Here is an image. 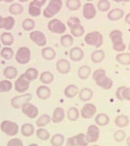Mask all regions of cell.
<instances>
[{
    "instance_id": "obj_12",
    "label": "cell",
    "mask_w": 130,
    "mask_h": 146,
    "mask_svg": "<svg viewBox=\"0 0 130 146\" xmlns=\"http://www.w3.org/2000/svg\"><path fill=\"white\" fill-rule=\"evenodd\" d=\"M86 137L89 143L97 142L100 137V130L97 126L94 124L89 126Z\"/></svg>"
},
{
    "instance_id": "obj_55",
    "label": "cell",
    "mask_w": 130,
    "mask_h": 146,
    "mask_svg": "<svg viewBox=\"0 0 130 146\" xmlns=\"http://www.w3.org/2000/svg\"><path fill=\"white\" fill-rule=\"evenodd\" d=\"M125 21L126 22L127 24L130 25V13H129L126 15L125 18Z\"/></svg>"
},
{
    "instance_id": "obj_49",
    "label": "cell",
    "mask_w": 130,
    "mask_h": 146,
    "mask_svg": "<svg viewBox=\"0 0 130 146\" xmlns=\"http://www.w3.org/2000/svg\"><path fill=\"white\" fill-rule=\"evenodd\" d=\"M67 25L69 28L71 29L74 26L80 25L81 21L79 18L76 17H70L67 20Z\"/></svg>"
},
{
    "instance_id": "obj_40",
    "label": "cell",
    "mask_w": 130,
    "mask_h": 146,
    "mask_svg": "<svg viewBox=\"0 0 130 146\" xmlns=\"http://www.w3.org/2000/svg\"><path fill=\"white\" fill-rule=\"evenodd\" d=\"M0 54L3 58L7 60H9L13 57L15 52L11 48L4 47L2 49Z\"/></svg>"
},
{
    "instance_id": "obj_5",
    "label": "cell",
    "mask_w": 130,
    "mask_h": 146,
    "mask_svg": "<svg viewBox=\"0 0 130 146\" xmlns=\"http://www.w3.org/2000/svg\"><path fill=\"white\" fill-rule=\"evenodd\" d=\"M15 59L19 64L25 65L28 64L31 59V51L26 47L19 48L15 56Z\"/></svg>"
},
{
    "instance_id": "obj_10",
    "label": "cell",
    "mask_w": 130,
    "mask_h": 146,
    "mask_svg": "<svg viewBox=\"0 0 130 146\" xmlns=\"http://www.w3.org/2000/svg\"><path fill=\"white\" fill-rule=\"evenodd\" d=\"M30 85V82L25 78V74H22L15 82V90L19 93H23L28 90Z\"/></svg>"
},
{
    "instance_id": "obj_52",
    "label": "cell",
    "mask_w": 130,
    "mask_h": 146,
    "mask_svg": "<svg viewBox=\"0 0 130 146\" xmlns=\"http://www.w3.org/2000/svg\"><path fill=\"white\" fill-rule=\"evenodd\" d=\"M126 86H120L118 88L116 92V98L120 101H124L123 98V92Z\"/></svg>"
},
{
    "instance_id": "obj_50",
    "label": "cell",
    "mask_w": 130,
    "mask_h": 146,
    "mask_svg": "<svg viewBox=\"0 0 130 146\" xmlns=\"http://www.w3.org/2000/svg\"><path fill=\"white\" fill-rule=\"evenodd\" d=\"M7 146H23V143L20 139L13 138L8 141Z\"/></svg>"
},
{
    "instance_id": "obj_51",
    "label": "cell",
    "mask_w": 130,
    "mask_h": 146,
    "mask_svg": "<svg viewBox=\"0 0 130 146\" xmlns=\"http://www.w3.org/2000/svg\"><path fill=\"white\" fill-rule=\"evenodd\" d=\"M112 47L115 51L121 52H123L125 50L126 45L124 43V42H122L119 44L113 45Z\"/></svg>"
},
{
    "instance_id": "obj_45",
    "label": "cell",
    "mask_w": 130,
    "mask_h": 146,
    "mask_svg": "<svg viewBox=\"0 0 130 146\" xmlns=\"http://www.w3.org/2000/svg\"><path fill=\"white\" fill-rule=\"evenodd\" d=\"M36 135L37 137L42 141H47L50 138V133L44 128H40L37 129Z\"/></svg>"
},
{
    "instance_id": "obj_36",
    "label": "cell",
    "mask_w": 130,
    "mask_h": 146,
    "mask_svg": "<svg viewBox=\"0 0 130 146\" xmlns=\"http://www.w3.org/2000/svg\"><path fill=\"white\" fill-rule=\"evenodd\" d=\"M74 42V39L72 35L66 34L61 37L60 43L63 47L68 48L71 47Z\"/></svg>"
},
{
    "instance_id": "obj_59",
    "label": "cell",
    "mask_w": 130,
    "mask_h": 146,
    "mask_svg": "<svg viewBox=\"0 0 130 146\" xmlns=\"http://www.w3.org/2000/svg\"><path fill=\"white\" fill-rule=\"evenodd\" d=\"M128 49H129V51H130V42L129 44V46H128Z\"/></svg>"
},
{
    "instance_id": "obj_44",
    "label": "cell",
    "mask_w": 130,
    "mask_h": 146,
    "mask_svg": "<svg viewBox=\"0 0 130 146\" xmlns=\"http://www.w3.org/2000/svg\"><path fill=\"white\" fill-rule=\"evenodd\" d=\"M76 146H88L89 143L86 139V135L80 133L77 135L74 136Z\"/></svg>"
},
{
    "instance_id": "obj_7",
    "label": "cell",
    "mask_w": 130,
    "mask_h": 146,
    "mask_svg": "<svg viewBox=\"0 0 130 146\" xmlns=\"http://www.w3.org/2000/svg\"><path fill=\"white\" fill-rule=\"evenodd\" d=\"M48 29L52 33L63 34L66 30L65 24L58 19H52L48 23Z\"/></svg>"
},
{
    "instance_id": "obj_42",
    "label": "cell",
    "mask_w": 130,
    "mask_h": 146,
    "mask_svg": "<svg viewBox=\"0 0 130 146\" xmlns=\"http://www.w3.org/2000/svg\"><path fill=\"white\" fill-rule=\"evenodd\" d=\"M15 21L12 16H9L4 19L3 29L6 31H10L15 27Z\"/></svg>"
},
{
    "instance_id": "obj_38",
    "label": "cell",
    "mask_w": 130,
    "mask_h": 146,
    "mask_svg": "<svg viewBox=\"0 0 130 146\" xmlns=\"http://www.w3.org/2000/svg\"><path fill=\"white\" fill-rule=\"evenodd\" d=\"M65 137L60 133L55 134L52 137L51 144L52 146H62L64 143Z\"/></svg>"
},
{
    "instance_id": "obj_20",
    "label": "cell",
    "mask_w": 130,
    "mask_h": 146,
    "mask_svg": "<svg viewBox=\"0 0 130 146\" xmlns=\"http://www.w3.org/2000/svg\"><path fill=\"white\" fill-rule=\"evenodd\" d=\"M41 54L42 57L47 61L54 60L56 56V51L53 48L50 47H47L42 49Z\"/></svg>"
},
{
    "instance_id": "obj_43",
    "label": "cell",
    "mask_w": 130,
    "mask_h": 146,
    "mask_svg": "<svg viewBox=\"0 0 130 146\" xmlns=\"http://www.w3.org/2000/svg\"><path fill=\"white\" fill-rule=\"evenodd\" d=\"M70 32L73 36L78 38L82 36L84 33V28L81 24L74 26L70 29Z\"/></svg>"
},
{
    "instance_id": "obj_26",
    "label": "cell",
    "mask_w": 130,
    "mask_h": 146,
    "mask_svg": "<svg viewBox=\"0 0 130 146\" xmlns=\"http://www.w3.org/2000/svg\"><path fill=\"white\" fill-rule=\"evenodd\" d=\"M105 58V52L101 49L94 51L91 55V60L94 64L101 63L104 60Z\"/></svg>"
},
{
    "instance_id": "obj_33",
    "label": "cell",
    "mask_w": 130,
    "mask_h": 146,
    "mask_svg": "<svg viewBox=\"0 0 130 146\" xmlns=\"http://www.w3.org/2000/svg\"><path fill=\"white\" fill-rule=\"evenodd\" d=\"M40 81L44 84H50L54 80V75L50 72L45 71L40 76Z\"/></svg>"
},
{
    "instance_id": "obj_58",
    "label": "cell",
    "mask_w": 130,
    "mask_h": 146,
    "mask_svg": "<svg viewBox=\"0 0 130 146\" xmlns=\"http://www.w3.org/2000/svg\"><path fill=\"white\" fill-rule=\"evenodd\" d=\"M28 146H39L38 145H37L36 143H31V144H30Z\"/></svg>"
},
{
    "instance_id": "obj_2",
    "label": "cell",
    "mask_w": 130,
    "mask_h": 146,
    "mask_svg": "<svg viewBox=\"0 0 130 146\" xmlns=\"http://www.w3.org/2000/svg\"><path fill=\"white\" fill-rule=\"evenodd\" d=\"M63 2L61 0H51L43 11V16L46 18H52L61 10Z\"/></svg>"
},
{
    "instance_id": "obj_8",
    "label": "cell",
    "mask_w": 130,
    "mask_h": 146,
    "mask_svg": "<svg viewBox=\"0 0 130 146\" xmlns=\"http://www.w3.org/2000/svg\"><path fill=\"white\" fill-rule=\"evenodd\" d=\"M45 0H33L30 2L28 7V13L33 17L40 16L42 12V7L46 3Z\"/></svg>"
},
{
    "instance_id": "obj_57",
    "label": "cell",
    "mask_w": 130,
    "mask_h": 146,
    "mask_svg": "<svg viewBox=\"0 0 130 146\" xmlns=\"http://www.w3.org/2000/svg\"><path fill=\"white\" fill-rule=\"evenodd\" d=\"M127 144L128 146H130V136H129L127 139Z\"/></svg>"
},
{
    "instance_id": "obj_46",
    "label": "cell",
    "mask_w": 130,
    "mask_h": 146,
    "mask_svg": "<svg viewBox=\"0 0 130 146\" xmlns=\"http://www.w3.org/2000/svg\"><path fill=\"white\" fill-rule=\"evenodd\" d=\"M12 83L8 80L0 81V93H7L10 91L12 88Z\"/></svg>"
},
{
    "instance_id": "obj_48",
    "label": "cell",
    "mask_w": 130,
    "mask_h": 146,
    "mask_svg": "<svg viewBox=\"0 0 130 146\" xmlns=\"http://www.w3.org/2000/svg\"><path fill=\"white\" fill-rule=\"evenodd\" d=\"M127 134L125 132L122 130H118L116 131L114 135L113 138L117 143H121L126 139Z\"/></svg>"
},
{
    "instance_id": "obj_37",
    "label": "cell",
    "mask_w": 130,
    "mask_h": 146,
    "mask_svg": "<svg viewBox=\"0 0 130 146\" xmlns=\"http://www.w3.org/2000/svg\"><path fill=\"white\" fill-rule=\"evenodd\" d=\"M24 74L25 78L31 82L37 78L38 76V71L36 68H29L26 70Z\"/></svg>"
},
{
    "instance_id": "obj_34",
    "label": "cell",
    "mask_w": 130,
    "mask_h": 146,
    "mask_svg": "<svg viewBox=\"0 0 130 146\" xmlns=\"http://www.w3.org/2000/svg\"><path fill=\"white\" fill-rule=\"evenodd\" d=\"M66 115L69 120L72 122H74L77 121L79 117V111L75 107H71L67 111Z\"/></svg>"
},
{
    "instance_id": "obj_27",
    "label": "cell",
    "mask_w": 130,
    "mask_h": 146,
    "mask_svg": "<svg viewBox=\"0 0 130 146\" xmlns=\"http://www.w3.org/2000/svg\"><path fill=\"white\" fill-rule=\"evenodd\" d=\"M0 39L2 44L6 46H11L15 41V38L12 34L8 32L2 33L0 36Z\"/></svg>"
},
{
    "instance_id": "obj_4",
    "label": "cell",
    "mask_w": 130,
    "mask_h": 146,
    "mask_svg": "<svg viewBox=\"0 0 130 146\" xmlns=\"http://www.w3.org/2000/svg\"><path fill=\"white\" fill-rule=\"evenodd\" d=\"M0 128L5 135L9 137H14L18 133V125L12 121H3L0 125Z\"/></svg>"
},
{
    "instance_id": "obj_31",
    "label": "cell",
    "mask_w": 130,
    "mask_h": 146,
    "mask_svg": "<svg viewBox=\"0 0 130 146\" xmlns=\"http://www.w3.org/2000/svg\"><path fill=\"white\" fill-rule=\"evenodd\" d=\"M116 60L121 65L127 66L130 65V53H121L116 56Z\"/></svg>"
},
{
    "instance_id": "obj_6",
    "label": "cell",
    "mask_w": 130,
    "mask_h": 146,
    "mask_svg": "<svg viewBox=\"0 0 130 146\" xmlns=\"http://www.w3.org/2000/svg\"><path fill=\"white\" fill-rule=\"evenodd\" d=\"M33 99V95L31 93H26L23 95L16 96L11 100V105L15 109H20L23 104L29 102Z\"/></svg>"
},
{
    "instance_id": "obj_39",
    "label": "cell",
    "mask_w": 130,
    "mask_h": 146,
    "mask_svg": "<svg viewBox=\"0 0 130 146\" xmlns=\"http://www.w3.org/2000/svg\"><path fill=\"white\" fill-rule=\"evenodd\" d=\"M66 6L70 11H77L81 7V3L79 0H67Z\"/></svg>"
},
{
    "instance_id": "obj_29",
    "label": "cell",
    "mask_w": 130,
    "mask_h": 146,
    "mask_svg": "<svg viewBox=\"0 0 130 146\" xmlns=\"http://www.w3.org/2000/svg\"><path fill=\"white\" fill-rule=\"evenodd\" d=\"M18 70L13 66H7L3 70L4 76L9 80L15 79L18 76Z\"/></svg>"
},
{
    "instance_id": "obj_32",
    "label": "cell",
    "mask_w": 130,
    "mask_h": 146,
    "mask_svg": "<svg viewBox=\"0 0 130 146\" xmlns=\"http://www.w3.org/2000/svg\"><path fill=\"white\" fill-rule=\"evenodd\" d=\"M52 121V118L50 115L44 114L38 117L36 122L37 126L39 128H43L49 124Z\"/></svg>"
},
{
    "instance_id": "obj_60",
    "label": "cell",
    "mask_w": 130,
    "mask_h": 146,
    "mask_svg": "<svg viewBox=\"0 0 130 146\" xmlns=\"http://www.w3.org/2000/svg\"><path fill=\"white\" fill-rule=\"evenodd\" d=\"M100 146L99 145H92V146Z\"/></svg>"
},
{
    "instance_id": "obj_21",
    "label": "cell",
    "mask_w": 130,
    "mask_h": 146,
    "mask_svg": "<svg viewBox=\"0 0 130 146\" xmlns=\"http://www.w3.org/2000/svg\"><path fill=\"white\" fill-rule=\"evenodd\" d=\"M94 96V92L89 88H82L79 92V98L82 102H88L92 99Z\"/></svg>"
},
{
    "instance_id": "obj_23",
    "label": "cell",
    "mask_w": 130,
    "mask_h": 146,
    "mask_svg": "<svg viewBox=\"0 0 130 146\" xmlns=\"http://www.w3.org/2000/svg\"><path fill=\"white\" fill-rule=\"evenodd\" d=\"M129 118L125 114H119L116 117L115 119V124L119 128L127 127L129 124Z\"/></svg>"
},
{
    "instance_id": "obj_13",
    "label": "cell",
    "mask_w": 130,
    "mask_h": 146,
    "mask_svg": "<svg viewBox=\"0 0 130 146\" xmlns=\"http://www.w3.org/2000/svg\"><path fill=\"white\" fill-rule=\"evenodd\" d=\"M97 107L92 103H87L81 110V115L84 119H89L97 112Z\"/></svg>"
},
{
    "instance_id": "obj_47",
    "label": "cell",
    "mask_w": 130,
    "mask_h": 146,
    "mask_svg": "<svg viewBox=\"0 0 130 146\" xmlns=\"http://www.w3.org/2000/svg\"><path fill=\"white\" fill-rule=\"evenodd\" d=\"M111 3L107 0H101L98 2L97 7L98 10L102 12H105L109 11L111 8Z\"/></svg>"
},
{
    "instance_id": "obj_22",
    "label": "cell",
    "mask_w": 130,
    "mask_h": 146,
    "mask_svg": "<svg viewBox=\"0 0 130 146\" xmlns=\"http://www.w3.org/2000/svg\"><path fill=\"white\" fill-rule=\"evenodd\" d=\"M113 45L123 42V33L119 30H114L109 35Z\"/></svg>"
},
{
    "instance_id": "obj_15",
    "label": "cell",
    "mask_w": 130,
    "mask_h": 146,
    "mask_svg": "<svg viewBox=\"0 0 130 146\" xmlns=\"http://www.w3.org/2000/svg\"><path fill=\"white\" fill-rule=\"evenodd\" d=\"M56 68L60 74L62 75L67 74L70 72L71 68V64L66 59H61L56 62Z\"/></svg>"
},
{
    "instance_id": "obj_25",
    "label": "cell",
    "mask_w": 130,
    "mask_h": 146,
    "mask_svg": "<svg viewBox=\"0 0 130 146\" xmlns=\"http://www.w3.org/2000/svg\"><path fill=\"white\" fill-rule=\"evenodd\" d=\"M79 93L78 88L75 85H69L64 90V94L66 98L69 99H73L78 95Z\"/></svg>"
},
{
    "instance_id": "obj_18",
    "label": "cell",
    "mask_w": 130,
    "mask_h": 146,
    "mask_svg": "<svg viewBox=\"0 0 130 146\" xmlns=\"http://www.w3.org/2000/svg\"><path fill=\"white\" fill-rule=\"evenodd\" d=\"M51 94L52 91L50 88L46 85H41L37 88V96L42 100H46L49 99Z\"/></svg>"
},
{
    "instance_id": "obj_14",
    "label": "cell",
    "mask_w": 130,
    "mask_h": 146,
    "mask_svg": "<svg viewBox=\"0 0 130 146\" xmlns=\"http://www.w3.org/2000/svg\"><path fill=\"white\" fill-rule=\"evenodd\" d=\"M97 14L96 7L92 3H87L84 5L82 10L83 17L87 20H91L95 18Z\"/></svg>"
},
{
    "instance_id": "obj_56",
    "label": "cell",
    "mask_w": 130,
    "mask_h": 146,
    "mask_svg": "<svg viewBox=\"0 0 130 146\" xmlns=\"http://www.w3.org/2000/svg\"><path fill=\"white\" fill-rule=\"evenodd\" d=\"M4 19V18L0 15V29L3 28Z\"/></svg>"
},
{
    "instance_id": "obj_61",
    "label": "cell",
    "mask_w": 130,
    "mask_h": 146,
    "mask_svg": "<svg viewBox=\"0 0 130 146\" xmlns=\"http://www.w3.org/2000/svg\"><path fill=\"white\" fill-rule=\"evenodd\" d=\"M1 42H0V49H1Z\"/></svg>"
},
{
    "instance_id": "obj_9",
    "label": "cell",
    "mask_w": 130,
    "mask_h": 146,
    "mask_svg": "<svg viewBox=\"0 0 130 146\" xmlns=\"http://www.w3.org/2000/svg\"><path fill=\"white\" fill-rule=\"evenodd\" d=\"M29 38L39 47H43L47 44V38L42 31L35 30L29 34Z\"/></svg>"
},
{
    "instance_id": "obj_1",
    "label": "cell",
    "mask_w": 130,
    "mask_h": 146,
    "mask_svg": "<svg viewBox=\"0 0 130 146\" xmlns=\"http://www.w3.org/2000/svg\"><path fill=\"white\" fill-rule=\"evenodd\" d=\"M92 78L96 84L105 90H110L113 85V81L107 76L106 73L103 69L96 70L92 74Z\"/></svg>"
},
{
    "instance_id": "obj_53",
    "label": "cell",
    "mask_w": 130,
    "mask_h": 146,
    "mask_svg": "<svg viewBox=\"0 0 130 146\" xmlns=\"http://www.w3.org/2000/svg\"><path fill=\"white\" fill-rule=\"evenodd\" d=\"M123 98L124 100L130 101V88H127L124 89L123 92Z\"/></svg>"
},
{
    "instance_id": "obj_16",
    "label": "cell",
    "mask_w": 130,
    "mask_h": 146,
    "mask_svg": "<svg viewBox=\"0 0 130 146\" xmlns=\"http://www.w3.org/2000/svg\"><path fill=\"white\" fill-rule=\"evenodd\" d=\"M84 55V52L81 48L75 47L70 50L69 57L73 62H79L83 58Z\"/></svg>"
},
{
    "instance_id": "obj_35",
    "label": "cell",
    "mask_w": 130,
    "mask_h": 146,
    "mask_svg": "<svg viewBox=\"0 0 130 146\" xmlns=\"http://www.w3.org/2000/svg\"><path fill=\"white\" fill-rule=\"evenodd\" d=\"M24 10L23 7L19 3L12 4L9 8V11L11 15H21Z\"/></svg>"
},
{
    "instance_id": "obj_54",
    "label": "cell",
    "mask_w": 130,
    "mask_h": 146,
    "mask_svg": "<svg viewBox=\"0 0 130 146\" xmlns=\"http://www.w3.org/2000/svg\"><path fill=\"white\" fill-rule=\"evenodd\" d=\"M65 146H76L74 137H70L67 139Z\"/></svg>"
},
{
    "instance_id": "obj_41",
    "label": "cell",
    "mask_w": 130,
    "mask_h": 146,
    "mask_svg": "<svg viewBox=\"0 0 130 146\" xmlns=\"http://www.w3.org/2000/svg\"><path fill=\"white\" fill-rule=\"evenodd\" d=\"M36 26L35 21L30 18L25 19L22 23V28L26 31H30L34 29Z\"/></svg>"
},
{
    "instance_id": "obj_30",
    "label": "cell",
    "mask_w": 130,
    "mask_h": 146,
    "mask_svg": "<svg viewBox=\"0 0 130 146\" xmlns=\"http://www.w3.org/2000/svg\"><path fill=\"white\" fill-rule=\"evenodd\" d=\"M91 73V69L88 65L81 66L78 71V75L80 80H86L90 76Z\"/></svg>"
},
{
    "instance_id": "obj_28",
    "label": "cell",
    "mask_w": 130,
    "mask_h": 146,
    "mask_svg": "<svg viewBox=\"0 0 130 146\" xmlns=\"http://www.w3.org/2000/svg\"><path fill=\"white\" fill-rule=\"evenodd\" d=\"M35 128L33 124L31 123H25L23 124L21 128V133L23 137L28 138L34 134Z\"/></svg>"
},
{
    "instance_id": "obj_3",
    "label": "cell",
    "mask_w": 130,
    "mask_h": 146,
    "mask_svg": "<svg viewBox=\"0 0 130 146\" xmlns=\"http://www.w3.org/2000/svg\"><path fill=\"white\" fill-rule=\"evenodd\" d=\"M84 41L89 46L99 48L103 44V36L98 31L91 32L86 35L84 38Z\"/></svg>"
},
{
    "instance_id": "obj_24",
    "label": "cell",
    "mask_w": 130,
    "mask_h": 146,
    "mask_svg": "<svg viewBox=\"0 0 130 146\" xmlns=\"http://www.w3.org/2000/svg\"><path fill=\"white\" fill-rule=\"evenodd\" d=\"M95 123L100 127H105L109 123L110 118L105 113H99L95 117Z\"/></svg>"
},
{
    "instance_id": "obj_17",
    "label": "cell",
    "mask_w": 130,
    "mask_h": 146,
    "mask_svg": "<svg viewBox=\"0 0 130 146\" xmlns=\"http://www.w3.org/2000/svg\"><path fill=\"white\" fill-rule=\"evenodd\" d=\"M65 117V110L61 107H57L55 109L52 117V121L55 124L61 123Z\"/></svg>"
},
{
    "instance_id": "obj_19",
    "label": "cell",
    "mask_w": 130,
    "mask_h": 146,
    "mask_svg": "<svg viewBox=\"0 0 130 146\" xmlns=\"http://www.w3.org/2000/svg\"><path fill=\"white\" fill-rule=\"evenodd\" d=\"M124 15V12L123 10L119 8H116L109 12L107 14V18L110 21H116L121 19Z\"/></svg>"
},
{
    "instance_id": "obj_11",
    "label": "cell",
    "mask_w": 130,
    "mask_h": 146,
    "mask_svg": "<svg viewBox=\"0 0 130 146\" xmlns=\"http://www.w3.org/2000/svg\"><path fill=\"white\" fill-rule=\"evenodd\" d=\"M21 109L23 114L30 119L36 118L39 113L38 108L30 103H25L22 105Z\"/></svg>"
}]
</instances>
